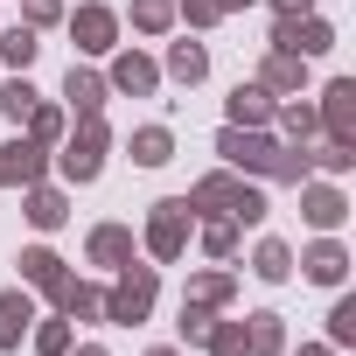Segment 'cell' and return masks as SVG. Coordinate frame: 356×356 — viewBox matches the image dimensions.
I'll use <instances>...</instances> for the list:
<instances>
[{
  "instance_id": "obj_1",
  "label": "cell",
  "mask_w": 356,
  "mask_h": 356,
  "mask_svg": "<svg viewBox=\"0 0 356 356\" xmlns=\"http://www.w3.org/2000/svg\"><path fill=\"white\" fill-rule=\"evenodd\" d=\"M22 321H29V300H0V342H15Z\"/></svg>"
}]
</instances>
